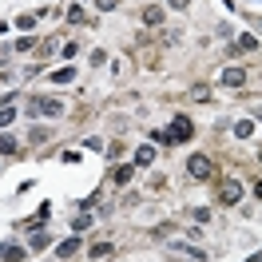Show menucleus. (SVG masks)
Segmentation results:
<instances>
[{"label": "nucleus", "instance_id": "nucleus-3", "mask_svg": "<svg viewBox=\"0 0 262 262\" xmlns=\"http://www.w3.org/2000/svg\"><path fill=\"white\" fill-rule=\"evenodd\" d=\"M171 135H175V139H191V135H195V127H191V119H187V115H175V123H171Z\"/></svg>", "mask_w": 262, "mask_h": 262}, {"label": "nucleus", "instance_id": "nucleus-23", "mask_svg": "<svg viewBox=\"0 0 262 262\" xmlns=\"http://www.w3.org/2000/svg\"><path fill=\"white\" fill-rule=\"evenodd\" d=\"M68 20H72V24H83V20H88V16H83L80 8H68Z\"/></svg>", "mask_w": 262, "mask_h": 262}, {"label": "nucleus", "instance_id": "nucleus-11", "mask_svg": "<svg viewBox=\"0 0 262 262\" xmlns=\"http://www.w3.org/2000/svg\"><path fill=\"white\" fill-rule=\"evenodd\" d=\"M52 80H56V83H72V80H76V68H60V72H52Z\"/></svg>", "mask_w": 262, "mask_h": 262}, {"label": "nucleus", "instance_id": "nucleus-12", "mask_svg": "<svg viewBox=\"0 0 262 262\" xmlns=\"http://www.w3.org/2000/svg\"><path fill=\"white\" fill-rule=\"evenodd\" d=\"M234 135H238V139H250V135H254V123H250V119H243V123L234 127Z\"/></svg>", "mask_w": 262, "mask_h": 262}, {"label": "nucleus", "instance_id": "nucleus-1", "mask_svg": "<svg viewBox=\"0 0 262 262\" xmlns=\"http://www.w3.org/2000/svg\"><path fill=\"white\" fill-rule=\"evenodd\" d=\"M187 175L191 179H211V159L207 155H191L187 159Z\"/></svg>", "mask_w": 262, "mask_h": 262}, {"label": "nucleus", "instance_id": "nucleus-27", "mask_svg": "<svg viewBox=\"0 0 262 262\" xmlns=\"http://www.w3.org/2000/svg\"><path fill=\"white\" fill-rule=\"evenodd\" d=\"M250 262H262V254H254V258H250Z\"/></svg>", "mask_w": 262, "mask_h": 262}, {"label": "nucleus", "instance_id": "nucleus-9", "mask_svg": "<svg viewBox=\"0 0 262 262\" xmlns=\"http://www.w3.org/2000/svg\"><path fill=\"white\" fill-rule=\"evenodd\" d=\"M16 151H20V143L12 135H0V155H16Z\"/></svg>", "mask_w": 262, "mask_h": 262}, {"label": "nucleus", "instance_id": "nucleus-4", "mask_svg": "<svg viewBox=\"0 0 262 262\" xmlns=\"http://www.w3.org/2000/svg\"><path fill=\"white\" fill-rule=\"evenodd\" d=\"M219 80L227 83V88H243V83H246V72H243V68H223V76H219Z\"/></svg>", "mask_w": 262, "mask_h": 262}, {"label": "nucleus", "instance_id": "nucleus-7", "mask_svg": "<svg viewBox=\"0 0 262 262\" xmlns=\"http://www.w3.org/2000/svg\"><path fill=\"white\" fill-rule=\"evenodd\" d=\"M76 250H80V238H64V243L56 246V254H60V258H72Z\"/></svg>", "mask_w": 262, "mask_h": 262}, {"label": "nucleus", "instance_id": "nucleus-6", "mask_svg": "<svg viewBox=\"0 0 262 262\" xmlns=\"http://www.w3.org/2000/svg\"><path fill=\"white\" fill-rule=\"evenodd\" d=\"M0 258H4V262H24V246H16V243L0 246Z\"/></svg>", "mask_w": 262, "mask_h": 262}, {"label": "nucleus", "instance_id": "nucleus-21", "mask_svg": "<svg viewBox=\"0 0 262 262\" xmlns=\"http://www.w3.org/2000/svg\"><path fill=\"white\" fill-rule=\"evenodd\" d=\"M32 24H36V16H32V12H24V16L16 20V28H24V32H28V28H32Z\"/></svg>", "mask_w": 262, "mask_h": 262}, {"label": "nucleus", "instance_id": "nucleus-24", "mask_svg": "<svg viewBox=\"0 0 262 262\" xmlns=\"http://www.w3.org/2000/svg\"><path fill=\"white\" fill-rule=\"evenodd\" d=\"M167 4H171V8H175V12H183V8H187V4H191V0H167Z\"/></svg>", "mask_w": 262, "mask_h": 262}, {"label": "nucleus", "instance_id": "nucleus-18", "mask_svg": "<svg viewBox=\"0 0 262 262\" xmlns=\"http://www.w3.org/2000/svg\"><path fill=\"white\" fill-rule=\"evenodd\" d=\"M36 48V36H20L16 40V52H32Z\"/></svg>", "mask_w": 262, "mask_h": 262}, {"label": "nucleus", "instance_id": "nucleus-16", "mask_svg": "<svg viewBox=\"0 0 262 262\" xmlns=\"http://www.w3.org/2000/svg\"><path fill=\"white\" fill-rule=\"evenodd\" d=\"M28 143H32V147H40V143H48V131H44V127H36L32 135H28Z\"/></svg>", "mask_w": 262, "mask_h": 262}, {"label": "nucleus", "instance_id": "nucleus-19", "mask_svg": "<svg viewBox=\"0 0 262 262\" xmlns=\"http://www.w3.org/2000/svg\"><path fill=\"white\" fill-rule=\"evenodd\" d=\"M238 48H243V52H254V48H258V40H254V36H243V40H238Z\"/></svg>", "mask_w": 262, "mask_h": 262}, {"label": "nucleus", "instance_id": "nucleus-26", "mask_svg": "<svg viewBox=\"0 0 262 262\" xmlns=\"http://www.w3.org/2000/svg\"><path fill=\"white\" fill-rule=\"evenodd\" d=\"M254 195H258V199H262V183H258V187H254Z\"/></svg>", "mask_w": 262, "mask_h": 262}, {"label": "nucleus", "instance_id": "nucleus-14", "mask_svg": "<svg viewBox=\"0 0 262 262\" xmlns=\"http://www.w3.org/2000/svg\"><path fill=\"white\" fill-rule=\"evenodd\" d=\"M28 246H32V250H40V246H48V234H44V230H32V238H28Z\"/></svg>", "mask_w": 262, "mask_h": 262}, {"label": "nucleus", "instance_id": "nucleus-22", "mask_svg": "<svg viewBox=\"0 0 262 262\" xmlns=\"http://www.w3.org/2000/svg\"><path fill=\"white\" fill-rule=\"evenodd\" d=\"M60 52H64L68 60H72V56H76V52H80V44H76V40H68V44H60Z\"/></svg>", "mask_w": 262, "mask_h": 262}, {"label": "nucleus", "instance_id": "nucleus-28", "mask_svg": "<svg viewBox=\"0 0 262 262\" xmlns=\"http://www.w3.org/2000/svg\"><path fill=\"white\" fill-rule=\"evenodd\" d=\"M258 159H262V155H258Z\"/></svg>", "mask_w": 262, "mask_h": 262}, {"label": "nucleus", "instance_id": "nucleus-13", "mask_svg": "<svg viewBox=\"0 0 262 262\" xmlns=\"http://www.w3.org/2000/svg\"><path fill=\"white\" fill-rule=\"evenodd\" d=\"M131 175H135V163H123L119 171H115V183H127Z\"/></svg>", "mask_w": 262, "mask_h": 262}, {"label": "nucleus", "instance_id": "nucleus-20", "mask_svg": "<svg viewBox=\"0 0 262 262\" xmlns=\"http://www.w3.org/2000/svg\"><path fill=\"white\" fill-rule=\"evenodd\" d=\"M195 99H199V103H207V99H211V88H207V83H199V88H195Z\"/></svg>", "mask_w": 262, "mask_h": 262}, {"label": "nucleus", "instance_id": "nucleus-17", "mask_svg": "<svg viewBox=\"0 0 262 262\" xmlns=\"http://www.w3.org/2000/svg\"><path fill=\"white\" fill-rule=\"evenodd\" d=\"M88 254H92V258H107V254H112V246H107V243H96Z\"/></svg>", "mask_w": 262, "mask_h": 262}, {"label": "nucleus", "instance_id": "nucleus-5", "mask_svg": "<svg viewBox=\"0 0 262 262\" xmlns=\"http://www.w3.org/2000/svg\"><path fill=\"white\" fill-rule=\"evenodd\" d=\"M40 115H52V119H56V115H64V99H40Z\"/></svg>", "mask_w": 262, "mask_h": 262}, {"label": "nucleus", "instance_id": "nucleus-2", "mask_svg": "<svg viewBox=\"0 0 262 262\" xmlns=\"http://www.w3.org/2000/svg\"><path fill=\"white\" fill-rule=\"evenodd\" d=\"M219 203H223V207H234V203H238V199H243V187H238V183L230 179V183H223V187H219Z\"/></svg>", "mask_w": 262, "mask_h": 262}, {"label": "nucleus", "instance_id": "nucleus-8", "mask_svg": "<svg viewBox=\"0 0 262 262\" xmlns=\"http://www.w3.org/2000/svg\"><path fill=\"white\" fill-rule=\"evenodd\" d=\"M155 163V147H139L135 151V167H151Z\"/></svg>", "mask_w": 262, "mask_h": 262}, {"label": "nucleus", "instance_id": "nucleus-15", "mask_svg": "<svg viewBox=\"0 0 262 262\" xmlns=\"http://www.w3.org/2000/svg\"><path fill=\"white\" fill-rule=\"evenodd\" d=\"M12 119H16V107H8V103H4V107H0V127H8Z\"/></svg>", "mask_w": 262, "mask_h": 262}, {"label": "nucleus", "instance_id": "nucleus-10", "mask_svg": "<svg viewBox=\"0 0 262 262\" xmlns=\"http://www.w3.org/2000/svg\"><path fill=\"white\" fill-rule=\"evenodd\" d=\"M159 20H163V8H159V4L143 8V24H159Z\"/></svg>", "mask_w": 262, "mask_h": 262}, {"label": "nucleus", "instance_id": "nucleus-25", "mask_svg": "<svg viewBox=\"0 0 262 262\" xmlns=\"http://www.w3.org/2000/svg\"><path fill=\"white\" fill-rule=\"evenodd\" d=\"M96 8H103V12H112V8H115V0H96Z\"/></svg>", "mask_w": 262, "mask_h": 262}]
</instances>
